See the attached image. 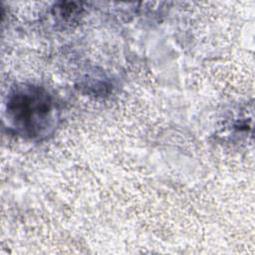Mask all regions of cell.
<instances>
[{
    "label": "cell",
    "mask_w": 255,
    "mask_h": 255,
    "mask_svg": "<svg viewBox=\"0 0 255 255\" xmlns=\"http://www.w3.org/2000/svg\"><path fill=\"white\" fill-rule=\"evenodd\" d=\"M55 103L39 87L23 85L8 97L7 116L10 125L22 135L41 137L54 128Z\"/></svg>",
    "instance_id": "obj_1"
}]
</instances>
